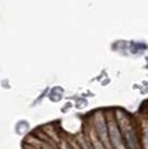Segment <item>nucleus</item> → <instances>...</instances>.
Wrapping results in <instances>:
<instances>
[{"instance_id": "nucleus-1", "label": "nucleus", "mask_w": 148, "mask_h": 149, "mask_svg": "<svg viewBox=\"0 0 148 149\" xmlns=\"http://www.w3.org/2000/svg\"><path fill=\"white\" fill-rule=\"evenodd\" d=\"M110 130H111V140H112V142H114V145H115V148L122 149V142H121V140H119L118 131L115 133V127L111 125V126H110Z\"/></svg>"}]
</instances>
